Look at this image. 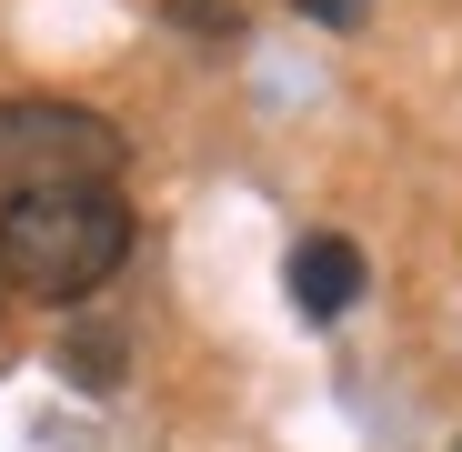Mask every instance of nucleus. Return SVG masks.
I'll use <instances>...</instances> for the list:
<instances>
[{
  "label": "nucleus",
  "mask_w": 462,
  "mask_h": 452,
  "mask_svg": "<svg viewBox=\"0 0 462 452\" xmlns=\"http://www.w3.org/2000/svg\"><path fill=\"white\" fill-rule=\"evenodd\" d=\"M352 301H362V252L342 232H312V242L291 252V312L301 322H342Z\"/></svg>",
  "instance_id": "nucleus-3"
},
{
  "label": "nucleus",
  "mask_w": 462,
  "mask_h": 452,
  "mask_svg": "<svg viewBox=\"0 0 462 452\" xmlns=\"http://www.w3.org/2000/svg\"><path fill=\"white\" fill-rule=\"evenodd\" d=\"M121 262H131V201L111 181L0 201V281L11 291H31V301H91Z\"/></svg>",
  "instance_id": "nucleus-1"
},
{
  "label": "nucleus",
  "mask_w": 462,
  "mask_h": 452,
  "mask_svg": "<svg viewBox=\"0 0 462 452\" xmlns=\"http://www.w3.org/2000/svg\"><path fill=\"white\" fill-rule=\"evenodd\" d=\"M452 452H462V442H452Z\"/></svg>",
  "instance_id": "nucleus-5"
},
{
  "label": "nucleus",
  "mask_w": 462,
  "mask_h": 452,
  "mask_svg": "<svg viewBox=\"0 0 462 452\" xmlns=\"http://www.w3.org/2000/svg\"><path fill=\"white\" fill-rule=\"evenodd\" d=\"M301 21H322V31H362L372 0H301Z\"/></svg>",
  "instance_id": "nucleus-4"
},
{
  "label": "nucleus",
  "mask_w": 462,
  "mask_h": 452,
  "mask_svg": "<svg viewBox=\"0 0 462 452\" xmlns=\"http://www.w3.org/2000/svg\"><path fill=\"white\" fill-rule=\"evenodd\" d=\"M121 181V131L81 101H0V201Z\"/></svg>",
  "instance_id": "nucleus-2"
}]
</instances>
